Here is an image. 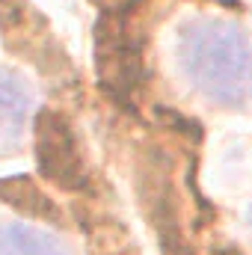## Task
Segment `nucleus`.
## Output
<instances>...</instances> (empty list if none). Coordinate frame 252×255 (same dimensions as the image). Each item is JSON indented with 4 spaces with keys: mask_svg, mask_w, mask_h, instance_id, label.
<instances>
[{
    "mask_svg": "<svg viewBox=\"0 0 252 255\" xmlns=\"http://www.w3.org/2000/svg\"><path fill=\"white\" fill-rule=\"evenodd\" d=\"M181 68L208 98L238 107L252 95V51L247 36L223 21H196L181 30Z\"/></svg>",
    "mask_w": 252,
    "mask_h": 255,
    "instance_id": "1",
    "label": "nucleus"
},
{
    "mask_svg": "<svg viewBox=\"0 0 252 255\" xmlns=\"http://www.w3.org/2000/svg\"><path fill=\"white\" fill-rule=\"evenodd\" d=\"M95 63H98V77L101 86L116 98L127 101L142 77V48L139 39L127 27V12H104L98 27H95Z\"/></svg>",
    "mask_w": 252,
    "mask_h": 255,
    "instance_id": "2",
    "label": "nucleus"
},
{
    "mask_svg": "<svg viewBox=\"0 0 252 255\" xmlns=\"http://www.w3.org/2000/svg\"><path fill=\"white\" fill-rule=\"evenodd\" d=\"M36 160L42 175L63 190H83L89 184L74 130L54 110H42L36 119Z\"/></svg>",
    "mask_w": 252,
    "mask_h": 255,
    "instance_id": "3",
    "label": "nucleus"
},
{
    "mask_svg": "<svg viewBox=\"0 0 252 255\" xmlns=\"http://www.w3.org/2000/svg\"><path fill=\"white\" fill-rule=\"evenodd\" d=\"M30 110V92L18 80V74L0 68V145L15 142L24 130Z\"/></svg>",
    "mask_w": 252,
    "mask_h": 255,
    "instance_id": "4",
    "label": "nucleus"
},
{
    "mask_svg": "<svg viewBox=\"0 0 252 255\" xmlns=\"http://www.w3.org/2000/svg\"><path fill=\"white\" fill-rule=\"evenodd\" d=\"M0 255H68L60 241L45 232L9 226L0 232Z\"/></svg>",
    "mask_w": 252,
    "mask_h": 255,
    "instance_id": "5",
    "label": "nucleus"
},
{
    "mask_svg": "<svg viewBox=\"0 0 252 255\" xmlns=\"http://www.w3.org/2000/svg\"><path fill=\"white\" fill-rule=\"evenodd\" d=\"M0 196H3V202L21 208V211L30 214V217H45V220H48V217H51V220L60 217V211L48 202V196L39 190V187H33L30 181H24V178L3 181V184H0Z\"/></svg>",
    "mask_w": 252,
    "mask_h": 255,
    "instance_id": "6",
    "label": "nucleus"
},
{
    "mask_svg": "<svg viewBox=\"0 0 252 255\" xmlns=\"http://www.w3.org/2000/svg\"><path fill=\"white\" fill-rule=\"evenodd\" d=\"M250 223H252V211H250Z\"/></svg>",
    "mask_w": 252,
    "mask_h": 255,
    "instance_id": "7",
    "label": "nucleus"
}]
</instances>
